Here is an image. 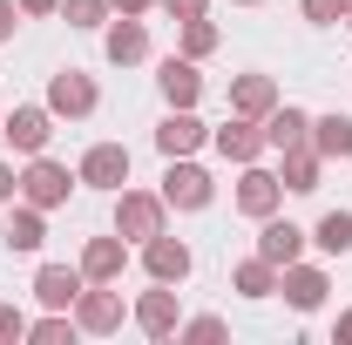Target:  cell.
<instances>
[{
  "mask_svg": "<svg viewBox=\"0 0 352 345\" xmlns=\"http://www.w3.org/2000/svg\"><path fill=\"white\" fill-rule=\"evenodd\" d=\"M156 230H170V203H163V190H116V237H129V244H149Z\"/></svg>",
  "mask_w": 352,
  "mask_h": 345,
  "instance_id": "obj_1",
  "label": "cell"
},
{
  "mask_svg": "<svg viewBox=\"0 0 352 345\" xmlns=\"http://www.w3.org/2000/svg\"><path fill=\"white\" fill-rule=\"evenodd\" d=\"M82 190V176L68 170V163H54V156H28V170H21V203H34V210H61L68 197Z\"/></svg>",
  "mask_w": 352,
  "mask_h": 345,
  "instance_id": "obj_2",
  "label": "cell"
},
{
  "mask_svg": "<svg viewBox=\"0 0 352 345\" xmlns=\"http://www.w3.org/2000/svg\"><path fill=\"white\" fill-rule=\"evenodd\" d=\"M47 109H54V122H88L95 109H102V88L88 68H54L47 75Z\"/></svg>",
  "mask_w": 352,
  "mask_h": 345,
  "instance_id": "obj_3",
  "label": "cell"
},
{
  "mask_svg": "<svg viewBox=\"0 0 352 345\" xmlns=\"http://www.w3.org/2000/svg\"><path fill=\"white\" fill-rule=\"evenodd\" d=\"M163 203H170V210H210V203H217V176L204 170L197 156H170V170H163Z\"/></svg>",
  "mask_w": 352,
  "mask_h": 345,
  "instance_id": "obj_4",
  "label": "cell"
},
{
  "mask_svg": "<svg viewBox=\"0 0 352 345\" xmlns=\"http://www.w3.org/2000/svg\"><path fill=\"white\" fill-rule=\"evenodd\" d=\"M75 325H82V339H116L122 325H129V304L116 285H82V298H75Z\"/></svg>",
  "mask_w": 352,
  "mask_h": 345,
  "instance_id": "obj_5",
  "label": "cell"
},
{
  "mask_svg": "<svg viewBox=\"0 0 352 345\" xmlns=\"http://www.w3.org/2000/svg\"><path fill=\"white\" fill-rule=\"evenodd\" d=\"M0 135H7L14 156H41L47 142H54V109L47 102H21L14 115H0Z\"/></svg>",
  "mask_w": 352,
  "mask_h": 345,
  "instance_id": "obj_6",
  "label": "cell"
},
{
  "mask_svg": "<svg viewBox=\"0 0 352 345\" xmlns=\"http://www.w3.org/2000/svg\"><path fill=\"white\" fill-rule=\"evenodd\" d=\"M75 176H82V190H102V197H116V190L129 183V149H122V142H88L82 163H75Z\"/></svg>",
  "mask_w": 352,
  "mask_h": 345,
  "instance_id": "obj_7",
  "label": "cell"
},
{
  "mask_svg": "<svg viewBox=\"0 0 352 345\" xmlns=\"http://www.w3.org/2000/svg\"><path fill=\"white\" fill-rule=\"evenodd\" d=\"M278 298L292 304V311H318V304L332 298V271H325V264H285V271H278Z\"/></svg>",
  "mask_w": 352,
  "mask_h": 345,
  "instance_id": "obj_8",
  "label": "cell"
},
{
  "mask_svg": "<svg viewBox=\"0 0 352 345\" xmlns=\"http://www.w3.org/2000/svg\"><path fill=\"white\" fill-rule=\"evenodd\" d=\"M142 271H149V285H183L190 271H197V251L170 237V230H156L149 244H142Z\"/></svg>",
  "mask_w": 352,
  "mask_h": 345,
  "instance_id": "obj_9",
  "label": "cell"
},
{
  "mask_svg": "<svg viewBox=\"0 0 352 345\" xmlns=\"http://www.w3.org/2000/svg\"><path fill=\"white\" fill-rule=\"evenodd\" d=\"M129 325L142 339H176V325H183V304H176V285H156V291H142L129 304Z\"/></svg>",
  "mask_w": 352,
  "mask_h": 345,
  "instance_id": "obj_10",
  "label": "cell"
},
{
  "mask_svg": "<svg viewBox=\"0 0 352 345\" xmlns=\"http://www.w3.org/2000/svg\"><path fill=\"white\" fill-rule=\"evenodd\" d=\"M237 210L251 216V223H264V216L285 210V183H278V170H264V163H244V176H237Z\"/></svg>",
  "mask_w": 352,
  "mask_h": 345,
  "instance_id": "obj_11",
  "label": "cell"
},
{
  "mask_svg": "<svg viewBox=\"0 0 352 345\" xmlns=\"http://www.w3.org/2000/svg\"><path fill=\"white\" fill-rule=\"evenodd\" d=\"M102 54H109L116 68L149 61V21H142V14H109V27H102Z\"/></svg>",
  "mask_w": 352,
  "mask_h": 345,
  "instance_id": "obj_12",
  "label": "cell"
},
{
  "mask_svg": "<svg viewBox=\"0 0 352 345\" xmlns=\"http://www.w3.org/2000/svg\"><path fill=\"white\" fill-rule=\"evenodd\" d=\"M75 264H82L88 285H122V271H129V237H116V230H109V237H88Z\"/></svg>",
  "mask_w": 352,
  "mask_h": 345,
  "instance_id": "obj_13",
  "label": "cell"
},
{
  "mask_svg": "<svg viewBox=\"0 0 352 345\" xmlns=\"http://www.w3.org/2000/svg\"><path fill=\"white\" fill-rule=\"evenodd\" d=\"M82 264H41L34 271V304L41 311H75V298H82Z\"/></svg>",
  "mask_w": 352,
  "mask_h": 345,
  "instance_id": "obj_14",
  "label": "cell"
},
{
  "mask_svg": "<svg viewBox=\"0 0 352 345\" xmlns=\"http://www.w3.org/2000/svg\"><path fill=\"white\" fill-rule=\"evenodd\" d=\"M305 244H311V230H298L292 216H264V223H258V258H271L278 271L305 258Z\"/></svg>",
  "mask_w": 352,
  "mask_h": 345,
  "instance_id": "obj_15",
  "label": "cell"
},
{
  "mask_svg": "<svg viewBox=\"0 0 352 345\" xmlns=\"http://www.w3.org/2000/svg\"><path fill=\"white\" fill-rule=\"evenodd\" d=\"M204 142H210V129L197 122V109H170V115L156 122V149H163V163H170V156H197Z\"/></svg>",
  "mask_w": 352,
  "mask_h": 345,
  "instance_id": "obj_16",
  "label": "cell"
},
{
  "mask_svg": "<svg viewBox=\"0 0 352 345\" xmlns=\"http://www.w3.org/2000/svg\"><path fill=\"white\" fill-rule=\"evenodd\" d=\"M210 142H217L223 163H237V170H244V163H258V156H264V122H251V115H230L223 129H210Z\"/></svg>",
  "mask_w": 352,
  "mask_h": 345,
  "instance_id": "obj_17",
  "label": "cell"
},
{
  "mask_svg": "<svg viewBox=\"0 0 352 345\" xmlns=\"http://www.w3.org/2000/svg\"><path fill=\"white\" fill-rule=\"evenodd\" d=\"M271 109H278V82H271V75H258V68L230 75V115H251V122H264Z\"/></svg>",
  "mask_w": 352,
  "mask_h": 345,
  "instance_id": "obj_18",
  "label": "cell"
},
{
  "mask_svg": "<svg viewBox=\"0 0 352 345\" xmlns=\"http://www.w3.org/2000/svg\"><path fill=\"white\" fill-rule=\"evenodd\" d=\"M156 88H163V102H170V109H197V102H204V75H197V61H190V54H170V61L156 68Z\"/></svg>",
  "mask_w": 352,
  "mask_h": 345,
  "instance_id": "obj_19",
  "label": "cell"
},
{
  "mask_svg": "<svg viewBox=\"0 0 352 345\" xmlns=\"http://www.w3.org/2000/svg\"><path fill=\"white\" fill-rule=\"evenodd\" d=\"M318 176H325V156L298 142V149H278V183H285V197H311L318 190Z\"/></svg>",
  "mask_w": 352,
  "mask_h": 345,
  "instance_id": "obj_20",
  "label": "cell"
},
{
  "mask_svg": "<svg viewBox=\"0 0 352 345\" xmlns=\"http://www.w3.org/2000/svg\"><path fill=\"white\" fill-rule=\"evenodd\" d=\"M0 244L7 251H21V258H34L47 244V210H34V203H21L14 197V210H7V230H0Z\"/></svg>",
  "mask_w": 352,
  "mask_h": 345,
  "instance_id": "obj_21",
  "label": "cell"
},
{
  "mask_svg": "<svg viewBox=\"0 0 352 345\" xmlns=\"http://www.w3.org/2000/svg\"><path fill=\"white\" fill-rule=\"evenodd\" d=\"M298 142H311V115L298 102H278L264 115V149H298Z\"/></svg>",
  "mask_w": 352,
  "mask_h": 345,
  "instance_id": "obj_22",
  "label": "cell"
},
{
  "mask_svg": "<svg viewBox=\"0 0 352 345\" xmlns=\"http://www.w3.org/2000/svg\"><path fill=\"white\" fill-rule=\"evenodd\" d=\"M230 291H237V298H251V304L278 298V264L251 251V258H244V264H237V271H230Z\"/></svg>",
  "mask_w": 352,
  "mask_h": 345,
  "instance_id": "obj_23",
  "label": "cell"
},
{
  "mask_svg": "<svg viewBox=\"0 0 352 345\" xmlns=\"http://www.w3.org/2000/svg\"><path fill=\"white\" fill-rule=\"evenodd\" d=\"M311 149L325 156V163H352V115H311Z\"/></svg>",
  "mask_w": 352,
  "mask_h": 345,
  "instance_id": "obj_24",
  "label": "cell"
},
{
  "mask_svg": "<svg viewBox=\"0 0 352 345\" xmlns=\"http://www.w3.org/2000/svg\"><path fill=\"white\" fill-rule=\"evenodd\" d=\"M311 244H318L325 258H352V210H325L311 223Z\"/></svg>",
  "mask_w": 352,
  "mask_h": 345,
  "instance_id": "obj_25",
  "label": "cell"
},
{
  "mask_svg": "<svg viewBox=\"0 0 352 345\" xmlns=\"http://www.w3.org/2000/svg\"><path fill=\"white\" fill-rule=\"evenodd\" d=\"M28 339L34 345H75L82 325H75V311H41V318H28Z\"/></svg>",
  "mask_w": 352,
  "mask_h": 345,
  "instance_id": "obj_26",
  "label": "cell"
},
{
  "mask_svg": "<svg viewBox=\"0 0 352 345\" xmlns=\"http://www.w3.org/2000/svg\"><path fill=\"white\" fill-rule=\"evenodd\" d=\"M109 14H116L109 0H61V21H68V27H82V34H102V27H109Z\"/></svg>",
  "mask_w": 352,
  "mask_h": 345,
  "instance_id": "obj_27",
  "label": "cell"
},
{
  "mask_svg": "<svg viewBox=\"0 0 352 345\" xmlns=\"http://www.w3.org/2000/svg\"><path fill=\"white\" fill-rule=\"evenodd\" d=\"M217 21H210V14H197V21H183V54H190V61H204V54H217Z\"/></svg>",
  "mask_w": 352,
  "mask_h": 345,
  "instance_id": "obj_28",
  "label": "cell"
},
{
  "mask_svg": "<svg viewBox=\"0 0 352 345\" xmlns=\"http://www.w3.org/2000/svg\"><path fill=\"white\" fill-rule=\"evenodd\" d=\"M223 332H230V325H223L217 311H197V318H183V325H176V339H183V345H217Z\"/></svg>",
  "mask_w": 352,
  "mask_h": 345,
  "instance_id": "obj_29",
  "label": "cell"
},
{
  "mask_svg": "<svg viewBox=\"0 0 352 345\" xmlns=\"http://www.w3.org/2000/svg\"><path fill=\"white\" fill-rule=\"evenodd\" d=\"M298 14H305L311 27H346L352 0H298Z\"/></svg>",
  "mask_w": 352,
  "mask_h": 345,
  "instance_id": "obj_30",
  "label": "cell"
},
{
  "mask_svg": "<svg viewBox=\"0 0 352 345\" xmlns=\"http://www.w3.org/2000/svg\"><path fill=\"white\" fill-rule=\"evenodd\" d=\"M21 339H28V311L14 298H0V345H21Z\"/></svg>",
  "mask_w": 352,
  "mask_h": 345,
  "instance_id": "obj_31",
  "label": "cell"
},
{
  "mask_svg": "<svg viewBox=\"0 0 352 345\" xmlns=\"http://www.w3.org/2000/svg\"><path fill=\"white\" fill-rule=\"evenodd\" d=\"M156 7L170 14L176 27H183V21H197V14H210V0H156Z\"/></svg>",
  "mask_w": 352,
  "mask_h": 345,
  "instance_id": "obj_32",
  "label": "cell"
},
{
  "mask_svg": "<svg viewBox=\"0 0 352 345\" xmlns=\"http://www.w3.org/2000/svg\"><path fill=\"white\" fill-rule=\"evenodd\" d=\"M21 21H28V14H21V7H14V0H0V47L14 41V27H21Z\"/></svg>",
  "mask_w": 352,
  "mask_h": 345,
  "instance_id": "obj_33",
  "label": "cell"
},
{
  "mask_svg": "<svg viewBox=\"0 0 352 345\" xmlns=\"http://www.w3.org/2000/svg\"><path fill=\"white\" fill-rule=\"evenodd\" d=\"M14 197H21V170L0 156V203H14Z\"/></svg>",
  "mask_w": 352,
  "mask_h": 345,
  "instance_id": "obj_34",
  "label": "cell"
},
{
  "mask_svg": "<svg viewBox=\"0 0 352 345\" xmlns=\"http://www.w3.org/2000/svg\"><path fill=\"white\" fill-rule=\"evenodd\" d=\"M14 7H21L28 21H47V14H61V0H14Z\"/></svg>",
  "mask_w": 352,
  "mask_h": 345,
  "instance_id": "obj_35",
  "label": "cell"
},
{
  "mask_svg": "<svg viewBox=\"0 0 352 345\" xmlns=\"http://www.w3.org/2000/svg\"><path fill=\"white\" fill-rule=\"evenodd\" d=\"M109 7H116V14H149L156 0H109Z\"/></svg>",
  "mask_w": 352,
  "mask_h": 345,
  "instance_id": "obj_36",
  "label": "cell"
},
{
  "mask_svg": "<svg viewBox=\"0 0 352 345\" xmlns=\"http://www.w3.org/2000/svg\"><path fill=\"white\" fill-rule=\"evenodd\" d=\"M339 345H352V304L339 311Z\"/></svg>",
  "mask_w": 352,
  "mask_h": 345,
  "instance_id": "obj_37",
  "label": "cell"
},
{
  "mask_svg": "<svg viewBox=\"0 0 352 345\" xmlns=\"http://www.w3.org/2000/svg\"><path fill=\"white\" fill-rule=\"evenodd\" d=\"M230 7H264V0H230Z\"/></svg>",
  "mask_w": 352,
  "mask_h": 345,
  "instance_id": "obj_38",
  "label": "cell"
},
{
  "mask_svg": "<svg viewBox=\"0 0 352 345\" xmlns=\"http://www.w3.org/2000/svg\"><path fill=\"white\" fill-rule=\"evenodd\" d=\"M346 27H352V14H346Z\"/></svg>",
  "mask_w": 352,
  "mask_h": 345,
  "instance_id": "obj_39",
  "label": "cell"
}]
</instances>
